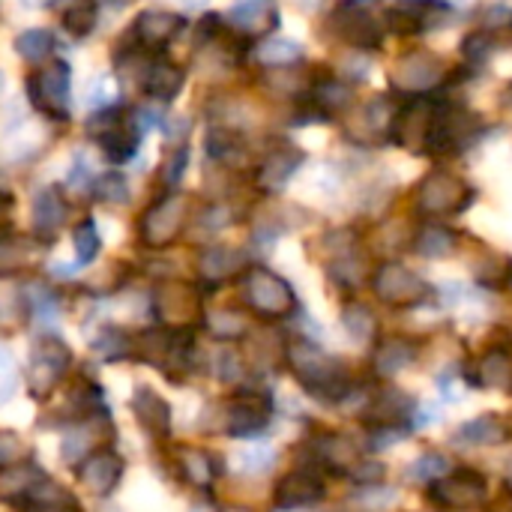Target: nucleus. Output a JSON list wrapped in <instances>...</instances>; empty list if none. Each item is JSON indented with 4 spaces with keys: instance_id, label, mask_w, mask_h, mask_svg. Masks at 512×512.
Returning <instances> with one entry per match:
<instances>
[{
    "instance_id": "nucleus-1",
    "label": "nucleus",
    "mask_w": 512,
    "mask_h": 512,
    "mask_svg": "<svg viewBox=\"0 0 512 512\" xmlns=\"http://www.w3.org/2000/svg\"><path fill=\"white\" fill-rule=\"evenodd\" d=\"M285 369L300 384V390L324 405L345 408L363 387L351 378V369L342 357L324 351L315 339L297 336L285 342Z\"/></svg>"
},
{
    "instance_id": "nucleus-28",
    "label": "nucleus",
    "mask_w": 512,
    "mask_h": 512,
    "mask_svg": "<svg viewBox=\"0 0 512 512\" xmlns=\"http://www.w3.org/2000/svg\"><path fill=\"white\" fill-rule=\"evenodd\" d=\"M306 99L321 114L324 123H333L336 117H345L357 105L354 87L345 78H339V75H315Z\"/></svg>"
},
{
    "instance_id": "nucleus-46",
    "label": "nucleus",
    "mask_w": 512,
    "mask_h": 512,
    "mask_svg": "<svg viewBox=\"0 0 512 512\" xmlns=\"http://www.w3.org/2000/svg\"><path fill=\"white\" fill-rule=\"evenodd\" d=\"M72 246H75V264L78 267H87L96 261V255L102 249V237H99V228L93 219H84L72 228Z\"/></svg>"
},
{
    "instance_id": "nucleus-37",
    "label": "nucleus",
    "mask_w": 512,
    "mask_h": 512,
    "mask_svg": "<svg viewBox=\"0 0 512 512\" xmlns=\"http://www.w3.org/2000/svg\"><path fill=\"white\" fill-rule=\"evenodd\" d=\"M201 324L207 327V333L225 345L237 342V339H246L252 324H249V315L240 312V309H213V312H204Z\"/></svg>"
},
{
    "instance_id": "nucleus-52",
    "label": "nucleus",
    "mask_w": 512,
    "mask_h": 512,
    "mask_svg": "<svg viewBox=\"0 0 512 512\" xmlns=\"http://www.w3.org/2000/svg\"><path fill=\"white\" fill-rule=\"evenodd\" d=\"M18 381H21V372H18V363H15V354L0 342V405L9 402L18 390Z\"/></svg>"
},
{
    "instance_id": "nucleus-3",
    "label": "nucleus",
    "mask_w": 512,
    "mask_h": 512,
    "mask_svg": "<svg viewBox=\"0 0 512 512\" xmlns=\"http://www.w3.org/2000/svg\"><path fill=\"white\" fill-rule=\"evenodd\" d=\"M324 27L336 42L354 51H375L387 36V24L378 15V0H336Z\"/></svg>"
},
{
    "instance_id": "nucleus-59",
    "label": "nucleus",
    "mask_w": 512,
    "mask_h": 512,
    "mask_svg": "<svg viewBox=\"0 0 512 512\" xmlns=\"http://www.w3.org/2000/svg\"><path fill=\"white\" fill-rule=\"evenodd\" d=\"M504 108H512V84L504 90Z\"/></svg>"
},
{
    "instance_id": "nucleus-55",
    "label": "nucleus",
    "mask_w": 512,
    "mask_h": 512,
    "mask_svg": "<svg viewBox=\"0 0 512 512\" xmlns=\"http://www.w3.org/2000/svg\"><path fill=\"white\" fill-rule=\"evenodd\" d=\"M93 168L87 165V156L84 153H75V159H72V168H69V174H66V186L69 189H90L93 186Z\"/></svg>"
},
{
    "instance_id": "nucleus-60",
    "label": "nucleus",
    "mask_w": 512,
    "mask_h": 512,
    "mask_svg": "<svg viewBox=\"0 0 512 512\" xmlns=\"http://www.w3.org/2000/svg\"><path fill=\"white\" fill-rule=\"evenodd\" d=\"M105 3H108V6H126L129 0H105Z\"/></svg>"
},
{
    "instance_id": "nucleus-51",
    "label": "nucleus",
    "mask_w": 512,
    "mask_h": 512,
    "mask_svg": "<svg viewBox=\"0 0 512 512\" xmlns=\"http://www.w3.org/2000/svg\"><path fill=\"white\" fill-rule=\"evenodd\" d=\"M24 456H27L24 438L18 432H12V429H0V474L15 468V465H21Z\"/></svg>"
},
{
    "instance_id": "nucleus-56",
    "label": "nucleus",
    "mask_w": 512,
    "mask_h": 512,
    "mask_svg": "<svg viewBox=\"0 0 512 512\" xmlns=\"http://www.w3.org/2000/svg\"><path fill=\"white\" fill-rule=\"evenodd\" d=\"M48 3H54V0H21V6H27V9H42Z\"/></svg>"
},
{
    "instance_id": "nucleus-19",
    "label": "nucleus",
    "mask_w": 512,
    "mask_h": 512,
    "mask_svg": "<svg viewBox=\"0 0 512 512\" xmlns=\"http://www.w3.org/2000/svg\"><path fill=\"white\" fill-rule=\"evenodd\" d=\"M153 312L162 321V327L171 330H189L195 321L204 318L201 294L186 282H162L153 291Z\"/></svg>"
},
{
    "instance_id": "nucleus-8",
    "label": "nucleus",
    "mask_w": 512,
    "mask_h": 512,
    "mask_svg": "<svg viewBox=\"0 0 512 512\" xmlns=\"http://www.w3.org/2000/svg\"><path fill=\"white\" fill-rule=\"evenodd\" d=\"M276 414V402L270 393L264 390H240L231 399L222 402L219 411V432H225L228 438H240V441H255L261 438Z\"/></svg>"
},
{
    "instance_id": "nucleus-41",
    "label": "nucleus",
    "mask_w": 512,
    "mask_h": 512,
    "mask_svg": "<svg viewBox=\"0 0 512 512\" xmlns=\"http://www.w3.org/2000/svg\"><path fill=\"white\" fill-rule=\"evenodd\" d=\"M252 57L267 66V69H276V66H294L306 57L303 45L294 42V39H285V36H267L255 45Z\"/></svg>"
},
{
    "instance_id": "nucleus-20",
    "label": "nucleus",
    "mask_w": 512,
    "mask_h": 512,
    "mask_svg": "<svg viewBox=\"0 0 512 512\" xmlns=\"http://www.w3.org/2000/svg\"><path fill=\"white\" fill-rule=\"evenodd\" d=\"M276 507L285 512L306 510L315 507L327 498V477L321 468L309 465H297L291 468L279 483H276Z\"/></svg>"
},
{
    "instance_id": "nucleus-21",
    "label": "nucleus",
    "mask_w": 512,
    "mask_h": 512,
    "mask_svg": "<svg viewBox=\"0 0 512 512\" xmlns=\"http://www.w3.org/2000/svg\"><path fill=\"white\" fill-rule=\"evenodd\" d=\"M186 27V18L177 15V12H168V9H144L138 12L132 30H129V39L138 51L144 54H159L165 51Z\"/></svg>"
},
{
    "instance_id": "nucleus-57",
    "label": "nucleus",
    "mask_w": 512,
    "mask_h": 512,
    "mask_svg": "<svg viewBox=\"0 0 512 512\" xmlns=\"http://www.w3.org/2000/svg\"><path fill=\"white\" fill-rule=\"evenodd\" d=\"M504 486L510 489L512 492V456H510V462H507V474H504Z\"/></svg>"
},
{
    "instance_id": "nucleus-4",
    "label": "nucleus",
    "mask_w": 512,
    "mask_h": 512,
    "mask_svg": "<svg viewBox=\"0 0 512 512\" xmlns=\"http://www.w3.org/2000/svg\"><path fill=\"white\" fill-rule=\"evenodd\" d=\"M87 135L93 138V144L105 153L108 162L114 165H123L129 162L138 147H141V138H144V126L138 120V111H129V108H99L90 123H87Z\"/></svg>"
},
{
    "instance_id": "nucleus-31",
    "label": "nucleus",
    "mask_w": 512,
    "mask_h": 512,
    "mask_svg": "<svg viewBox=\"0 0 512 512\" xmlns=\"http://www.w3.org/2000/svg\"><path fill=\"white\" fill-rule=\"evenodd\" d=\"M459 243H462L459 231H453L441 219H426L423 225H417L411 231V249L420 258H429V261L453 258L459 252Z\"/></svg>"
},
{
    "instance_id": "nucleus-50",
    "label": "nucleus",
    "mask_w": 512,
    "mask_h": 512,
    "mask_svg": "<svg viewBox=\"0 0 512 512\" xmlns=\"http://www.w3.org/2000/svg\"><path fill=\"white\" fill-rule=\"evenodd\" d=\"M396 489H384L381 483L378 486H363L351 501L360 507L363 512H387L396 504Z\"/></svg>"
},
{
    "instance_id": "nucleus-42",
    "label": "nucleus",
    "mask_w": 512,
    "mask_h": 512,
    "mask_svg": "<svg viewBox=\"0 0 512 512\" xmlns=\"http://www.w3.org/2000/svg\"><path fill=\"white\" fill-rule=\"evenodd\" d=\"M90 351H93L96 357L108 360V363L129 360V357H135V339H132L126 330L108 324V327H102V330L90 339Z\"/></svg>"
},
{
    "instance_id": "nucleus-53",
    "label": "nucleus",
    "mask_w": 512,
    "mask_h": 512,
    "mask_svg": "<svg viewBox=\"0 0 512 512\" xmlns=\"http://www.w3.org/2000/svg\"><path fill=\"white\" fill-rule=\"evenodd\" d=\"M186 168H189V147H186V144L171 147V153H168V159H165V168H162V183L174 189V186L183 180Z\"/></svg>"
},
{
    "instance_id": "nucleus-15",
    "label": "nucleus",
    "mask_w": 512,
    "mask_h": 512,
    "mask_svg": "<svg viewBox=\"0 0 512 512\" xmlns=\"http://www.w3.org/2000/svg\"><path fill=\"white\" fill-rule=\"evenodd\" d=\"M396 108L387 96H375L363 105H354L345 114V138L360 147H381L390 141Z\"/></svg>"
},
{
    "instance_id": "nucleus-26",
    "label": "nucleus",
    "mask_w": 512,
    "mask_h": 512,
    "mask_svg": "<svg viewBox=\"0 0 512 512\" xmlns=\"http://www.w3.org/2000/svg\"><path fill=\"white\" fill-rule=\"evenodd\" d=\"M312 453V465L324 468L330 474H351L354 465L363 459V450L342 432H318L312 444H306Z\"/></svg>"
},
{
    "instance_id": "nucleus-17",
    "label": "nucleus",
    "mask_w": 512,
    "mask_h": 512,
    "mask_svg": "<svg viewBox=\"0 0 512 512\" xmlns=\"http://www.w3.org/2000/svg\"><path fill=\"white\" fill-rule=\"evenodd\" d=\"M435 108H438V99H432V96H411L402 108H396L390 144H396V147H402L408 153H426L432 120H435Z\"/></svg>"
},
{
    "instance_id": "nucleus-47",
    "label": "nucleus",
    "mask_w": 512,
    "mask_h": 512,
    "mask_svg": "<svg viewBox=\"0 0 512 512\" xmlns=\"http://www.w3.org/2000/svg\"><path fill=\"white\" fill-rule=\"evenodd\" d=\"M213 375L222 381V384H240L249 372V363L243 360V354L231 345H222L216 354H213V363H210Z\"/></svg>"
},
{
    "instance_id": "nucleus-2",
    "label": "nucleus",
    "mask_w": 512,
    "mask_h": 512,
    "mask_svg": "<svg viewBox=\"0 0 512 512\" xmlns=\"http://www.w3.org/2000/svg\"><path fill=\"white\" fill-rule=\"evenodd\" d=\"M237 282H240V300H243V306L255 318H261L267 324L288 321L300 309V300H297L294 285L285 276H279L276 270L264 267V264H249Z\"/></svg>"
},
{
    "instance_id": "nucleus-11",
    "label": "nucleus",
    "mask_w": 512,
    "mask_h": 512,
    "mask_svg": "<svg viewBox=\"0 0 512 512\" xmlns=\"http://www.w3.org/2000/svg\"><path fill=\"white\" fill-rule=\"evenodd\" d=\"M387 78L390 87L402 96H429L447 81V66L441 54L429 48H411L393 60Z\"/></svg>"
},
{
    "instance_id": "nucleus-9",
    "label": "nucleus",
    "mask_w": 512,
    "mask_h": 512,
    "mask_svg": "<svg viewBox=\"0 0 512 512\" xmlns=\"http://www.w3.org/2000/svg\"><path fill=\"white\" fill-rule=\"evenodd\" d=\"M72 366V351L69 345L60 339V336H39L30 357H27V366H24V387L30 393V399H48L66 378Z\"/></svg>"
},
{
    "instance_id": "nucleus-43",
    "label": "nucleus",
    "mask_w": 512,
    "mask_h": 512,
    "mask_svg": "<svg viewBox=\"0 0 512 512\" xmlns=\"http://www.w3.org/2000/svg\"><path fill=\"white\" fill-rule=\"evenodd\" d=\"M54 48H57L54 33L45 30V27H30V30H21L15 36V51L27 63H48V57L54 54Z\"/></svg>"
},
{
    "instance_id": "nucleus-45",
    "label": "nucleus",
    "mask_w": 512,
    "mask_h": 512,
    "mask_svg": "<svg viewBox=\"0 0 512 512\" xmlns=\"http://www.w3.org/2000/svg\"><path fill=\"white\" fill-rule=\"evenodd\" d=\"M498 51V39H495V30L489 27H480V30H471L465 39H462V57L471 69H483Z\"/></svg>"
},
{
    "instance_id": "nucleus-6",
    "label": "nucleus",
    "mask_w": 512,
    "mask_h": 512,
    "mask_svg": "<svg viewBox=\"0 0 512 512\" xmlns=\"http://www.w3.org/2000/svg\"><path fill=\"white\" fill-rule=\"evenodd\" d=\"M480 129H483L480 114H474L465 102H453V99L441 102L438 99L426 156H459V153H465L468 144L477 141Z\"/></svg>"
},
{
    "instance_id": "nucleus-12",
    "label": "nucleus",
    "mask_w": 512,
    "mask_h": 512,
    "mask_svg": "<svg viewBox=\"0 0 512 512\" xmlns=\"http://www.w3.org/2000/svg\"><path fill=\"white\" fill-rule=\"evenodd\" d=\"M69 93H72V66L66 60H48L39 72L27 78V96L33 108L54 123L69 120V108H72Z\"/></svg>"
},
{
    "instance_id": "nucleus-58",
    "label": "nucleus",
    "mask_w": 512,
    "mask_h": 512,
    "mask_svg": "<svg viewBox=\"0 0 512 512\" xmlns=\"http://www.w3.org/2000/svg\"><path fill=\"white\" fill-rule=\"evenodd\" d=\"M504 285L512 291V261H507V276H504Z\"/></svg>"
},
{
    "instance_id": "nucleus-49",
    "label": "nucleus",
    "mask_w": 512,
    "mask_h": 512,
    "mask_svg": "<svg viewBox=\"0 0 512 512\" xmlns=\"http://www.w3.org/2000/svg\"><path fill=\"white\" fill-rule=\"evenodd\" d=\"M237 465L246 477H261L276 465V450L267 444H249L237 453Z\"/></svg>"
},
{
    "instance_id": "nucleus-30",
    "label": "nucleus",
    "mask_w": 512,
    "mask_h": 512,
    "mask_svg": "<svg viewBox=\"0 0 512 512\" xmlns=\"http://www.w3.org/2000/svg\"><path fill=\"white\" fill-rule=\"evenodd\" d=\"M135 423L153 438V441H165L171 435V405L153 390V387H135L132 402H129Z\"/></svg>"
},
{
    "instance_id": "nucleus-16",
    "label": "nucleus",
    "mask_w": 512,
    "mask_h": 512,
    "mask_svg": "<svg viewBox=\"0 0 512 512\" xmlns=\"http://www.w3.org/2000/svg\"><path fill=\"white\" fill-rule=\"evenodd\" d=\"M123 51L135 60V66H138V87L144 90L147 99H153V102H174L180 96V90L186 84L183 66H177L168 57L144 54L138 48H132V51L123 48Z\"/></svg>"
},
{
    "instance_id": "nucleus-61",
    "label": "nucleus",
    "mask_w": 512,
    "mask_h": 512,
    "mask_svg": "<svg viewBox=\"0 0 512 512\" xmlns=\"http://www.w3.org/2000/svg\"><path fill=\"white\" fill-rule=\"evenodd\" d=\"M303 3H309V0H303Z\"/></svg>"
},
{
    "instance_id": "nucleus-62",
    "label": "nucleus",
    "mask_w": 512,
    "mask_h": 512,
    "mask_svg": "<svg viewBox=\"0 0 512 512\" xmlns=\"http://www.w3.org/2000/svg\"><path fill=\"white\" fill-rule=\"evenodd\" d=\"M441 512H444V510H441Z\"/></svg>"
},
{
    "instance_id": "nucleus-29",
    "label": "nucleus",
    "mask_w": 512,
    "mask_h": 512,
    "mask_svg": "<svg viewBox=\"0 0 512 512\" xmlns=\"http://www.w3.org/2000/svg\"><path fill=\"white\" fill-rule=\"evenodd\" d=\"M246 267H249V255L234 246L216 243V246H207L198 252V279L210 288L240 279Z\"/></svg>"
},
{
    "instance_id": "nucleus-48",
    "label": "nucleus",
    "mask_w": 512,
    "mask_h": 512,
    "mask_svg": "<svg viewBox=\"0 0 512 512\" xmlns=\"http://www.w3.org/2000/svg\"><path fill=\"white\" fill-rule=\"evenodd\" d=\"M90 195L96 201H102V204H111V207L120 204L123 207V204H129V183H126V177L120 171H108V174L93 180Z\"/></svg>"
},
{
    "instance_id": "nucleus-14",
    "label": "nucleus",
    "mask_w": 512,
    "mask_h": 512,
    "mask_svg": "<svg viewBox=\"0 0 512 512\" xmlns=\"http://www.w3.org/2000/svg\"><path fill=\"white\" fill-rule=\"evenodd\" d=\"M456 18V6L450 0H393L384 9L387 30L399 36H420L441 27H450Z\"/></svg>"
},
{
    "instance_id": "nucleus-33",
    "label": "nucleus",
    "mask_w": 512,
    "mask_h": 512,
    "mask_svg": "<svg viewBox=\"0 0 512 512\" xmlns=\"http://www.w3.org/2000/svg\"><path fill=\"white\" fill-rule=\"evenodd\" d=\"M66 216H69V204L57 186H42L33 195V234L39 243H45V240L51 243L54 234L63 228Z\"/></svg>"
},
{
    "instance_id": "nucleus-13",
    "label": "nucleus",
    "mask_w": 512,
    "mask_h": 512,
    "mask_svg": "<svg viewBox=\"0 0 512 512\" xmlns=\"http://www.w3.org/2000/svg\"><path fill=\"white\" fill-rule=\"evenodd\" d=\"M432 504L444 512H477L489 504V477L471 465L453 468L447 477L429 486Z\"/></svg>"
},
{
    "instance_id": "nucleus-18",
    "label": "nucleus",
    "mask_w": 512,
    "mask_h": 512,
    "mask_svg": "<svg viewBox=\"0 0 512 512\" xmlns=\"http://www.w3.org/2000/svg\"><path fill=\"white\" fill-rule=\"evenodd\" d=\"M417 408H420V402L411 393L384 381L381 387L369 390V399L360 408V417H363L366 429H372V426H408L414 432Z\"/></svg>"
},
{
    "instance_id": "nucleus-38",
    "label": "nucleus",
    "mask_w": 512,
    "mask_h": 512,
    "mask_svg": "<svg viewBox=\"0 0 512 512\" xmlns=\"http://www.w3.org/2000/svg\"><path fill=\"white\" fill-rule=\"evenodd\" d=\"M327 276H330V282L339 285L342 291H345V288H348V291L363 288V285L369 282V267H366L363 252L354 249V252H345V255H339V258H330V261H327Z\"/></svg>"
},
{
    "instance_id": "nucleus-25",
    "label": "nucleus",
    "mask_w": 512,
    "mask_h": 512,
    "mask_svg": "<svg viewBox=\"0 0 512 512\" xmlns=\"http://www.w3.org/2000/svg\"><path fill=\"white\" fill-rule=\"evenodd\" d=\"M225 21L243 39H267L279 27L282 15L276 0H234Z\"/></svg>"
},
{
    "instance_id": "nucleus-36",
    "label": "nucleus",
    "mask_w": 512,
    "mask_h": 512,
    "mask_svg": "<svg viewBox=\"0 0 512 512\" xmlns=\"http://www.w3.org/2000/svg\"><path fill=\"white\" fill-rule=\"evenodd\" d=\"M39 252V240L33 237H21V234H0V279H12L21 276Z\"/></svg>"
},
{
    "instance_id": "nucleus-34",
    "label": "nucleus",
    "mask_w": 512,
    "mask_h": 512,
    "mask_svg": "<svg viewBox=\"0 0 512 512\" xmlns=\"http://www.w3.org/2000/svg\"><path fill=\"white\" fill-rule=\"evenodd\" d=\"M339 321H342V330L345 336L354 342V345H363V348H372L378 339H381V321L375 315V309L357 297L345 300L342 312H339Z\"/></svg>"
},
{
    "instance_id": "nucleus-40",
    "label": "nucleus",
    "mask_w": 512,
    "mask_h": 512,
    "mask_svg": "<svg viewBox=\"0 0 512 512\" xmlns=\"http://www.w3.org/2000/svg\"><path fill=\"white\" fill-rule=\"evenodd\" d=\"M48 474L45 471H39L36 465H15V468H9V471H3L0 474V498L3 501H9V504H21L42 480H45Z\"/></svg>"
},
{
    "instance_id": "nucleus-44",
    "label": "nucleus",
    "mask_w": 512,
    "mask_h": 512,
    "mask_svg": "<svg viewBox=\"0 0 512 512\" xmlns=\"http://www.w3.org/2000/svg\"><path fill=\"white\" fill-rule=\"evenodd\" d=\"M453 468H456V465H453L444 453L426 450L423 456H417V459L411 462L408 480H411V483H420V486H432V483H438L441 477H447Z\"/></svg>"
},
{
    "instance_id": "nucleus-23",
    "label": "nucleus",
    "mask_w": 512,
    "mask_h": 512,
    "mask_svg": "<svg viewBox=\"0 0 512 512\" xmlns=\"http://www.w3.org/2000/svg\"><path fill=\"white\" fill-rule=\"evenodd\" d=\"M420 357V342L411 336H381L369 348V372L375 381H393L405 369H411Z\"/></svg>"
},
{
    "instance_id": "nucleus-35",
    "label": "nucleus",
    "mask_w": 512,
    "mask_h": 512,
    "mask_svg": "<svg viewBox=\"0 0 512 512\" xmlns=\"http://www.w3.org/2000/svg\"><path fill=\"white\" fill-rule=\"evenodd\" d=\"M177 471H180L183 480H186L192 489H198V492L213 489L216 477L222 474L219 459H216L210 450H201V447H180V450H177Z\"/></svg>"
},
{
    "instance_id": "nucleus-7",
    "label": "nucleus",
    "mask_w": 512,
    "mask_h": 512,
    "mask_svg": "<svg viewBox=\"0 0 512 512\" xmlns=\"http://www.w3.org/2000/svg\"><path fill=\"white\" fill-rule=\"evenodd\" d=\"M369 288L375 294L378 303L390 306V309H417L423 303L432 300L435 288L411 267H405L402 261H381L372 276H369Z\"/></svg>"
},
{
    "instance_id": "nucleus-27",
    "label": "nucleus",
    "mask_w": 512,
    "mask_h": 512,
    "mask_svg": "<svg viewBox=\"0 0 512 512\" xmlns=\"http://www.w3.org/2000/svg\"><path fill=\"white\" fill-rule=\"evenodd\" d=\"M512 441L510 420H504L501 414H480L471 417L465 423L456 426V432L450 435L453 447H468V450H480V447H504Z\"/></svg>"
},
{
    "instance_id": "nucleus-54",
    "label": "nucleus",
    "mask_w": 512,
    "mask_h": 512,
    "mask_svg": "<svg viewBox=\"0 0 512 512\" xmlns=\"http://www.w3.org/2000/svg\"><path fill=\"white\" fill-rule=\"evenodd\" d=\"M234 222V210L231 207H225V204H210L201 216H198V225L204 228V231H222V228H228Z\"/></svg>"
},
{
    "instance_id": "nucleus-22",
    "label": "nucleus",
    "mask_w": 512,
    "mask_h": 512,
    "mask_svg": "<svg viewBox=\"0 0 512 512\" xmlns=\"http://www.w3.org/2000/svg\"><path fill=\"white\" fill-rule=\"evenodd\" d=\"M303 162H306V153L300 147H294L288 141H279L255 165V186H258V192H264V195L282 192L297 177V171L303 168Z\"/></svg>"
},
{
    "instance_id": "nucleus-39",
    "label": "nucleus",
    "mask_w": 512,
    "mask_h": 512,
    "mask_svg": "<svg viewBox=\"0 0 512 512\" xmlns=\"http://www.w3.org/2000/svg\"><path fill=\"white\" fill-rule=\"evenodd\" d=\"M54 6L72 39H87L96 30V0H57Z\"/></svg>"
},
{
    "instance_id": "nucleus-32",
    "label": "nucleus",
    "mask_w": 512,
    "mask_h": 512,
    "mask_svg": "<svg viewBox=\"0 0 512 512\" xmlns=\"http://www.w3.org/2000/svg\"><path fill=\"white\" fill-rule=\"evenodd\" d=\"M471 387H483V390H498L512 396V351L504 345H492L474 366V372H468Z\"/></svg>"
},
{
    "instance_id": "nucleus-24",
    "label": "nucleus",
    "mask_w": 512,
    "mask_h": 512,
    "mask_svg": "<svg viewBox=\"0 0 512 512\" xmlns=\"http://www.w3.org/2000/svg\"><path fill=\"white\" fill-rule=\"evenodd\" d=\"M123 468H126L123 456H117V450L111 447H102L75 468V477H78V486L90 492L93 498H111L123 480Z\"/></svg>"
},
{
    "instance_id": "nucleus-10",
    "label": "nucleus",
    "mask_w": 512,
    "mask_h": 512,
    "mask_svg": "<svg viewBox=\"0 0 512 512\" xmlns=\"http://www.w3.org/2000/svg\"><path fill=\"white\" fill-rule=\"evenodd\" d=\"M189 225V198L183 192H162L138 219V240L147 249H165L180 240Z\"/></svg>"
},
{
    "instance_id": "nucleus-5",
    "label": "nucleus",
    "mask_w": 512,
    "mask_h": 512,
    "mask_svg": "<svg viewBox=\"0 0 512 512\" xmlns=\"http://www.w3.org/2000/svg\"><path fill=\"white\" fill-rule=\"evenodd\" d=\"M474 189L447 168H432L420 177L414 189V207L426 219H444L459 216L474 204Z\"/></svg>"
}]
</instances>
